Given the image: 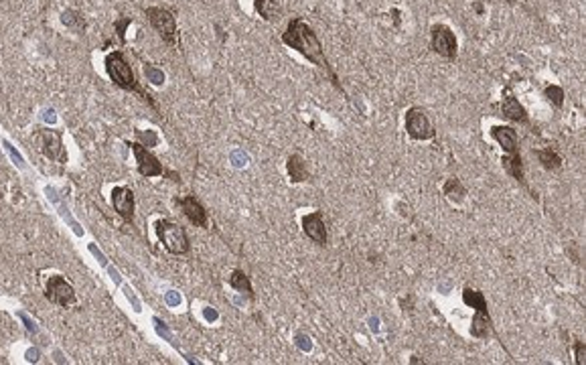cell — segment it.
<instances>
[{
  "instance_id": "6da1fadb",
  "label": "cell",
  "mask_w": 586,
  "mask_h": 365,
  "mask_svg": "<svg viewBox=\"0 0 586 365\" xmlns=\"http://www.w3.org/2000/svg\"><path fill=\"white\" fill-rule=\"evenodd\" d=\"M282 43H284L286 47L294 49V51H298V53L303 55L305 59H308L313 65H317L319 69H323L325 75H327V78L331 80V83L335 85V90L341 92V94L347 97L345 90H343L341 81L337 78V71H335L333 65H331L329 59H327V55H325L323 43H320V39L317 37L315 28L310 27L308 23H305V21L298 18V16L293 18V21L288 23V27L284 28V33H282Z\"/></svg>"
},
{
  "instance_id": "7a4b0ae2",
  "label": "cell",
  "mask_w": 586,
  "mask_h": 365,
  "mask_svg": "<svg viewBox=\"0 0 586 365\" xmlns=\"http://www.w3.org/2000/svg\"><path fill=\"white\" fill-rule=\"evenodd\" d=\"M106 71L110 80L114 81V85H118L124 92L138 94L145 102H148L150 108L157 110V102L152 100V95L142 90V85H140V81L136 80L132 68H130V61L126 59L124 51H112V53L106 55Z\"/></svg>"
},
{
  "instance_id": "3957f363",
  "label": "cell",
  "mask_w": 586,
  "mask_h": 365,
  "mask_svg": "<svg viewBox=\"0 0 586 365\" xmlns=\"http://www.w3.org/2000/svg\"><path fill=\"white\" fill-rule=\"evenodd\" d=\"M150 27L155 28L169 47L179 49L181 47V37H179V27H177V16L164 6H148L145 9Z\"/></svg>"
},
{
  "instance_id": "277c9868",
  "label": "cell",
  "mask_w": 586,
  "mask_h": 365,
  "mask_svg": "<svg viewBox=\"0 0 586 365\" xmlns=\"http://www.w3.org/2000/svg\"><path fill=\"white\" fill-rule=\"evenodd\" d=\"M155 230H157V236H159L162 248L169 254H173V256H187L191 252L189 236H187V231L179 223L169 221V219H159L155 223Z\"/></svg>"
},
{
  "instance_id": "5b68a950",
  "label": "cell",
  "mask_w": 586,
  "mask_h": 365,
  "mask_svg": "<svg viewBox=\"0 0 586 365\" xmlns=\"http://www.w3.org/2000/svg\"><path fill=\"white\" fill-rule=\"evenodd\" d=\"M33 142L35 147L39 149V152L49 159V161L59 162V164H66L67 162V152L63 147V134L61 130H49V128H41L33 136Z\"/></svg>"
},
{
  "instance_id": "8992f818",
  "label": "cell",
  "mask_w": 586,
  "mask_h": 365,
  "mask_svg": "<svg viewBox=\"0 0 586 365\" xmlns=\"http://www.w3.org/2000/svg\"><path fill=\"white\" fill-rule=\"evenodd\" d=\"M430 49L432 53L440 55L449 61H454L459 57V41L454 31L444 23H436L430 28Z\"/></svg>"
},
{
  "instance_id": "52a82bcc",
  "label": "cell",
  "mask_w": 586,
  "mask_h": 365,
  "mask_svg": "<svg viewBox=\"0 0 586 365\" xmlns=\"http://www.w3.org/2000/svg\"><path fill=\"white\" fill-rule=\"evenodd\" d=\"M404 128H406V134L410 136L412 140H432L436 136V130H434L432 122L427 116V112L418 108V106L406 110Z\"/></svg>"
},
{
  "instance_id": "ba28073f",
  "label": "cell",
  "mask_w": 586,
  "mask_h": 365,
  "mask_svg": "<svg viewBox=\"0 0 586 365\" xmlns=\"http://www.w3.org/2000/svg\"><path fill=\"white\" fill-rule=\"evenodd\" d=\"M45 298H47L49 302L57 305V307H63V309L75 305V300H78L73 286L67 282L61 274L49 276V280L45 284Z\"/></svg>"
},
{
  "instance_id": "9c48e42d",
  "label": "cell",
  "mask_w": 586,
  "mask_h": 365,
  "mask_svg": "<svg viewBox=\"0 0 586 365\" xmlns=\"http://www.w3.org/2000/svg\"><path fill=\"white\" fill-rule=\"evenodd\" d=\"M126 144L132 149L134 157H136V169H138L140 175L147 176V179L167 175V169L160 164L159 159L145 144H140V142H126Z\"/></svg>"
},
{
  "instance_id": "30bf717a",
  "label": "cell",
  "mask_w": 586,
  "mask_h": 365,
  "mask_svg": "<svg viewBox=\"0 0 586 365\" xmlns=\"http://www.w3.org/2000/svg\"><path fill=\"white\" fill-rule=\"evenodd\" d=\"M177 205L181 207L183 216H185L195 228H203V230L209 228V213H207V209L203 207V203H201L195 195L179 197V199H177Z\"/></svg>"
},
{
  "instance_id": "8fae6325",
  "label": "cell",
  "mask_w": 586,
  "mask_h": 365,
  "mask_svg": "<svg viewBox=\"0 0 586 365\" xmlns=\"http://www.w3.org/2000/svg\"><path fill=\"white\" fill-rule=\"evenodd\" d=\"M303 231L310 242H315L317 245H327L329 243V233H327V223H325V217L320 211H313L303 217Z\"/></svg>"
},
{
  "instance_id": "7c38bea8",
  "label": "cell",
  "mask_w": 586,
  "mask_h": 365,
  "mask_svg": "<svg viewBox=\"0 0 586 365\" xmlns=\"http://www.w3.org/2000/svg\"><path fill=\"white\" fill-rule=\"evenodd\" d=\"M112 207L126 223L132 226L136 203H134V193L130 187H114L112 189Z\"/></svg>"
},
{
  "instance_id": "4fadbf2b",
  "label": "cell",
  "mask_w": 586,
  "mask_h": 365,
  "mask_svg": "<svg viewBox=\"0 0 586 365\" xmlns=\"http://www.w3.org/2000/svg\"><path fill=\"white\" fill-rule=\"evenodd\" d=\"M499 108H501V116L507 118V120L518 122V124H530L528 110L523 108V106L520 104V100L511 94V88H506V90H503Z\"/></svg>"
},
{
  "instance_id": "5bb4252c",
  "label": "cell",
  "mask_w": 586,
  "mask_h": 365,
  "mask_svg": "<svg viewBox=\"0 0 586 365\" xmlns=\"http://www.w3.org/2000/svg\"><path fill=\"white\" fill-rule=\"evenodd\" d=\"M489 134L503 149L506 154L520 152V136H518V130L513 126H493L489 130Z\"/></svg>"
},
{
  "instance_id": "9a60e30c",
  "label": "cell",
  "mask_w": 586,
  "mask_h": 365,
  "mask_svg": "<svg viewBox=\"0 0 586 365\" xmlns=\"http://www.w3.org/2000/svg\"><path fill=\"white\" fill-rule=\"evenodd\" d=\"M471 337L475 339H489L495 335L493 319L489 311H475L473 314V321H471V329H469Z\"/></svg>"
},
{
  "instance_id": "2e32d148",
  "label": "cell",
  "mask_w": 586,
  "mask_h": 365,
  "mask_svg": "<svg viewBox=\"0 0 586 365\" xmlns=\"http://www.w3.org/2000/svg\"><path fill=\"white\" fill-rule=\"evenodd\" d=\"M501 166H503V171H506L511 179H516V181H518L520 185H523V187H528V185H525V171H523V161H521L520 152H516V154H503V157H501Z\"/></svg>"
},
{
  "instance_id": "e0dca14e",
  "label": "cell",
  "mask_w": 586,
  "mask_h": 365,
  "mask_svg": "<svg viewBox=\"0 0 586 365\" xmlns=\"http://www.w3.org/2000/svg\"><path fill=\"white\" fill-rule=\"evenodd\" d=\"M253 9L264 18L266 23H276L282 16V4L280 0H253Z\"/></svg>"
},
{
  "instance_id": "ac0fdd59",
  "label": "cell",
  "mask_w": 586,
  "mask_h": 365,
  "mask_svg": "<svg viewBox=\"0 0 586 365\" xmlns=\"http://www.w3.org/2000/svg\"><path fill=\"white\" fill-rule=\"evenodd\" d=\"M286 171H288V176H291V183L298 185V183H305L308 181V169L305 159L300 154H291L288 161H286Z\"/></svg>"
},
{
  "instance_id": "d6986e66",
  "label": "cell",
  "mask_w": 586,
  "mask_h": 365,
  "mask_svg": "<svg viewBox=\"0 0 586 365\" xmlns=\"http://www.w3.org/2000/svg\"><path fill=\"white\" fill-rule=\"evenodd\" d=\"M227 284L234 288V290H238L240 295H244V297H248L250 300H253V288H252V280H250V276L246 274L244 270H234L231 274H229V278H227Z\"/></svg>"
},
{
  "instance_id": "ffe728a7",
  "label": "cell",
  "mask_w": 586,
  "mask_h": 365,
  "mask_svg": "<svg viewBox=\"0 0 586 365\" xmlns=\"http://www.w3.org/2000/svg\"><path fill=\"white\" fill-rule=\"evenodd\" d=\"M442 193H444V197L451 203H454V205H459V203H463L466 199V187L461 183L459 176L446 179V183L442 185Z\"/></svg>"
},
{
  "instance_id": "44dd1931",
  "label": "cell",
  "mask_w": 586,
  "mask_h": 365,
  "mask_svg": "<svg viewBox=\"0 0 586 365\" xmlns=\"http://www.w3.org/2000/svg\"><path fill=\"white\" fill-rule=\"evenodd\" d=\"M533 154H535V159L540 161V164L546 171H560L562 169V157L552 147H548V149H533Z\"/></svg>"
},
{
  "instance_id": "7402d4cb",
  "label": "cell",
  "mask_w": 586,
  "mask_h": 365,
  "mask_svg": "<svg viewBox=\"0 0 586 365\" xmlns=\"http://www.w3.org/2000/svg\"><path fill=\"white\" fill-rule=\"evenodd\" d=\"M463 302H465L466 307L475 309V311H489L485 295L481 290H477V288H471V286H466L465 290H463Z\"/></svg>"
},
{
  "instance_id": "603a6c76",
  "label": "cell",
  "mask_w": 586,
  "mask_h": 365,
  "mask_svg": "<svg viewBox=\"0 0 586 365\" xmlns=\"http://www.w3.org/2000/svg\"><path fill=\"white\" fill-rule=\"evenodd\" d=\"M544 95H546V100L552 106H556V108L564 106V90L558 88V85H548L546 90H544Z\"/></svg>"
},
{
  "instance_id": "cb8c5ba5",
  "label": "cell",
  "mask_w": 586,
  "mask_h": 365,
  "mask_svg": "<svg viewBox=\"0 0 586 365\" xmlns=\"http://www.w3.org/2000/svg\"><path fill=\"white\" fill-rule=\"evenodd\" d=\"M61 21L66 23L67 27L75 28V31H81V28L85 27V23H83L81 14L75 13V11H66V13L61 14Z\"/></svg>"
},
{
  "instance_id": "d4e9b609",
  "label": "cell",
  "mask_w": 586,
  "mask_h": 365,
  "mask_svg": "<svg viewBox=\"0 0 586 365\" xmlns=\"http://www.w3.org/2000/svg\"><path fill=\"white\" fill-rule=\"evenodd\" d=\"M574 361H576V365H585L586 364V345L582 343V341H574Z\"/></svg>"
},
{
  "instance_id": "484cf974",
  "label": "cell",
  "mask_w": 586,
  "mask_h": 365,
  "mask_svg": "<svg viewBox=\"0 0 586 365\" xmlns=\"http://www.w3.org/2000/svg\"><path fill=\"white\" fill-rule=\"evenodd\" d=\"M132 23V18H122V21H118L116 23V31H118V37H120V41L124 43V33H126V27Z\"/></svg>"
},
{
  "instance_id": "4316f807",
  "label": "cell",
  "mask_w": 586,
  "mask_h": 365,
  "mask_svg": "<svg viewBox=\"0 0 586 365\" xmlns=\"http://www.w3.org/2000/svg\"><path fill=\"white\" fill-rule=\"evenodd\" d=\"M134 132H136V136H138V138H140V140H142V142H148V140H150V142H152V144H155V142H157V136L152 134V132H148V134H145V132H142V130H134Z\"/></svg>"
},
{
  "instance_id": "83f0119b",
  "label": "cell",
  "mask_w": 586,
  "mask_h": 365,
  "mask_svg": "<svg viewBox=\"0 0 586 365\" xmlns=\"http://www.w3.org/2000/svg\"><path fill=\"white\" fill-rule=\"evenodd\" d=\"M90 250H92V254H93V256L98 258V260H100V262H102V264H106V258L102 256V254H100V252H98V250H95V245H93V243H92V245H90Z\"/></svg>"
},
{
  "instance_id": "f1b7e54d",
  "label": "cell",
  "mask_w": 586,
  "mask_h": 365,
  "mask_svg": "<svg viewBox=\"0 0 586 365\" xmlns=\"http://www.w3.org/2000/svg\"><path fill=\"white\" fill-rule=\"evenodd\" d=\"M392 14H394V23H396V27H398V25H400V11H396V9H394Z\"/></svg>"
},
{
  "instance_id": "f546056e",
  "label": "cell",
  "mask_w": 586,
  "mask_h": 365,
  "mask_svg": "<svg viewBox=\"0 0 586 365\" xmlns=\"http://www.w3.org/2000/svg\"><path fill=\"white\" fill-rule=\"evenodd\" d=\"M475 11H477V13H483V4H479V2H477V4H475Z\"/></svg>"
},
{
  "instance_id": "4dcf8cb0",
  "label": "cell",
  "mask_w": 586,
  "mask_h": 365,
  "mask_svg": "<svg viewBox=\"0 0 586 365\" xmlns=\"http://www.w3.org/2000/svg\"><path fill=\"white\" fill-rule=\"evenodd\" d=\"M507 2H513V0H507Z\"/></svg>"
}]
</instances>
